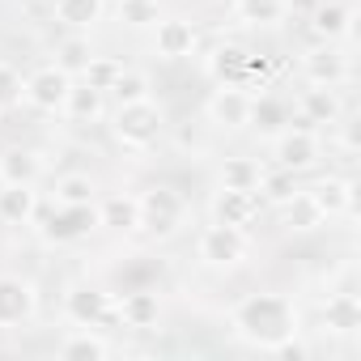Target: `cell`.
Listing matches in <instances>:
<instances>
[{"label": "cell", "instance_id": "obj_8", "mask_svg": "<svg viewBox=\"0 0 361 361\" xmlns=\"http://www.w3.org/2000/svg\"><path fill=\"white\" fill-rule=\"evenodd\" d=\"M90 230H98V204H56L47 213V226H43V238L64 247V243H77L85 238Z\"/></svg>", "mask_w": 361, "mask_h": 361}, {"label": "cell", "instance_id": "obj_23", "mask_svg": "<svg viewBox=\"0 0 361 361\" xmlns=\"http://www.w3.org/2000/svg\"><path fill=\"white\" fill-rule=\"evenodd\" d=\"M259 178H264V166L255 157H226L217 170V183L226 192H255L259 196Z\"/></svg>", "mask_w": 361, "mask_h": 361}, {"label": "cell", "instance_id": "obj_34", "mask_svg": "<svg viewBox=\"0 0 361 361\" xmlns=\"http://www.w3.org/2000/svg\"><path fill=\"white\" fill-rule=\"evenodd\" d=\"M298 192V183H293V174L289 170H264V178H259V200H272V204H285L289 196Z\"/></svg>", "mask_w": 361, "mask_h": 361}, {"label": "cell", "instance_id": "obj_1", "mask_svg": "<svg viewBox=\"0 0 361 361\" xmlns=\"http://www.w3.org/2000/svg\"><path fill=\"white\" fill-rule=\"evenodd\" d=\"M230 327L243 344L268 353L272 344H281L285 336L298 331V306L285 293H247L243 302H234Z\"/></svg>", "mask_w": 361, "mask_h": 361}, {"label": "cell", "instance_id": "obj_21", "mask_svg": "<svg viewBox=\"0 0 361 361\" xmlns=\"http://www.w3.org/2000/svg\"><path fill=\"white\" fill-rule=\"evenodd\" d=\"M56 353L64 361H102V357H111V340L98 336V327H77V331H68L60 340Z\"/></svg>", "mask_w": 361, "mask_h": 361}, {"label": "cell", "instance_id": "obj_17", "mask_svg": "<svg viewBox=\"0 0 361 361\" xmlns=\"http://www.w3.org/2000/svg\"><path fill=\"white\" fill-rule=\"evenodd\" d=\"M310 192V200L319 204V213L327 217V221H336V217H348L353 213V200H357V192H353V183L348 178H340V174H327V178H319L314 188H306Z\"/></svg>", "mask_w": 361, "mask_h": 361}, {"label": "cell", "instance_id": "obj_24", "mask_svg": "<svg viewBox=\"0 0 361 361\" xmlns=\"http://www.w3.org/2000/svg\"><path fill=\"white\" fill-rule=\"evenodd\" d=\"M35 217H39V192L35 188H0V221L30 226Z\"/></svg>", "mask_w": 361, "mask_h": 361}, {"label": "cell", "instance_id": "obj_11", "mask_svg": "<svg viewBox=\"0 0 361 361\" xmlns=\"http://www.w3.org/2000/svg\"><path fill=\"white\" fill-rule=\"evenodd\" d=\"M196 43H200V35L183 18H157L153 22V51L161 60H188L196 51Z\"/></svg>", "mask_w": 361, "mask_h": 361}, {"label": "cell", "instance_id": "obj_16", "mask_svg": "<svg viewBox=\"0 0 361 361\" xmlns=\"http://www.w3.org/2000/svg\"><path fill=\"white\" fill-rule=\"evenodd\" d=\"M323 327L331 331V336H357L361 331V298L353 293V289H336V293H327V302H323Z\"/></svg>", "mask_w": 361, "mask_h": 361}, {"label": "cell", "instance_id": "obj_28", "mask_svg": "<svg viewBox=\"0 0 361 361\" xmlns=\"http://www.w3.org/2000/svg\"><path fill=\"white\" fill-rule=\"evenodd\" d=\"M106 94L102 90H94V85H73L68 90V102H64V115L73 119V123H94V119H102V111H106V102H102Z\"/></svg>", "mask_w": 361, "mask_h": 361}, {"label": "cell", "instance_id": "obj_31", "mask_svg": "<svg viewBox=\"0 0 361 361\" xmlns=\"http://www.w3.org/2000/svg\"><path fill=\"white\" fill-rule=\"evenodd\" d=\"M115 13H119L123 26L145 30V26H153L161 18V5H157V0H115Z\"/></svg>", "mask_w": 361, "mask_h": 361}, {"label": "cell", "instance_id": "obj_5", "mask_svg": "<svg viewBox=\"0 0 361 361\" xmlns=\"http://www.w3.org/2000/svg\"><path fill=\"white\" fill-rule=\"evenodd\" d=\"M35 314H39L35 281H26L18 272H0V331H18V327L35 323Z\"/></svg>", "mask_w": 361, "mask_h": 361}, {"label": "cell", "instance_id": "obj_6", "mask_svg": "<svg viewBox=\"0 0 361 361\" xmlns=\"http://www.w3.org/2000/svg\"><path fill=\"white\" fill-rule=\"evenodd\" d=\"M68 90H73V77L56 64L47 68H35L26 77V102L43 115H64V102H68Z\"/></svg>", "mask_w": 361, "mask_h": 361}, {"label": "cell", "instance_id": "obj_30", "mask_svg": "<svg viewBox=\"0 0 361 361\" xmlns=\"http://www.w3.org/2000/svg\"><path fill=\"white\" fill-rule=\"evenodd\" d=\"M56 204H98V183L90 174H64L56 183Z\"/></svg>", "mask_w": 361, "mask_h": 361}, {"label": "cell", "instance_id": "obj_2", "mask_svg": "<svg viewBox=\"0 0 361 361\" xmlns=\"http://www.w3.org/2000/svg\"><path fill=\"white\" fill-rule=\"evenodd\" d=\"M166 132V115L153 98H136V102H119L111 115V136L128 149V153H145L161 140Z\"/></svg>", "mask_w": 361, "mask_h": 361}, {"label": "cell", "instance_id": "obj_35", "mask_svg": "<svg viewBox=\"0 0 361 361\" xmlns=\"http://www.w3.org/2000/svg\"><path fill=\"white\" fill-rule=\"evenodd\" d=\"M106 94H115V102H136V98H149V77H145V73H136V68H123Z\"/></svg>", "mask_w": 361, "mask_h": 361}, {"label": "cell", "instance_id": "obj_13", "mask_svg": "<svg viewBox=\"0 0 361 361\" xmlns=\"http://www.w3.org/2000/svg\"><path fill=\"white\" fill-rule=\"evenodd\" d=\"M302 77H306V85H331L336 90V85L348 81V60L331 43H323V47L302 56Z\"/></svg>", "mask_w": 361, "mask_h": 361}, {"label": "cell", "instance_id": "obj_27", "mask_svg": "<svg viewBox=\"0 0 361 361\" xmlns=\"http://www.w3.org/2000/svg\"><path fill=\"white\" fill-rule=\"evenodd\" d=\"M247 51L243 47H234V43H226V47H217L213 56H209V73L217 77V85H243V77H247Z\"/></svg>", "mask_w": 361, "mask_h": 361}, {"label": "cell", "instance_id": "obj_29", "mask_svg": "<svg viewBox=\"0 0 361 361\" xmlns=\"http://www.w3.org/2000/svg\"><path fill=\"white\" fill-rule=\"evenodd\" d=\"M90 56H94V47H90V39L85 35H68L64 43H56V68H64L68 77H81V68L90 64Z\"/></svg>", "mask_w": 361, "mask_h": 361}, {"label": "cell", "instance_id": "obj_32", "mask_svg": "<svg viewBox=\"0 0 361 361\" xmlns=\"http://www.w3.org/2000/svg\"><path fill=\"white\" fill-rule=\"evenodd\" d=\"M22 102H26V77L13 64L0 60V115L13 111V106H22Z\"/></svg>", "mask_w": 361, "mask_h": 361}, {"label": "cell", "instance_id": "obj_7", "mask_svg": "<svg viewBox=\"0 0 361 361\" xmlns=\"http://www.w3.org/2000/svg\"><path fill=\"white\" fill-rule=\"evenodd\" d=\"M251 102H255L251 90H243V85H217L213 98L204 102V115H209V123H217L226 132H243L251 123Z\"/></svg>", "mask_w": 361, "mask_h": 361}, {"label": "cell", "instance_id": "obj_12", "mask_svg": "<svg viewBox=\"0 0 361 361\" xmlns=\"http://www.w3.org/2000/svg\"><path fill=\"white\" fill-rule=\"evenodd\" d=\"M43 170H47L43 153L22 149V145L5 149V153H0V188H35L43 178Z\"/></svg>", "mask_w": 361, "mask_h": 361}, {"label": "cell", "instance_id": "obj_36", "mask_svg": "<svg viewBox=\"0 0 361 361\" xmlns=\"http://www.w3.org/2000/svg\"><path fill=\"white\" fill-rule=\"evenodd\" d=\"M281 119H285V106H281V102H272V98H255V102H251V123L276 128Z\"/></svg>", "mask_w": 361, "mask_h": 361}, {"label": "cell", "instance_id": "obj_3", "mask_svg": "<svg viewBox=\"0 0 361 361\" xmlns=\"http://www.w3.org/2000/svg\"><path fill=\"white\" fill-rule=\"evenodd\" d=\"M196 255H200V264L213 268V272H234V268L251 255V234L238 230V226H221V221H213V226L200 230V238H196Z\"/></svg>", "mask_w": 361, "mask_h": 361}, {"label": "cell", "instance_id": "obj_15", "mask_svg": "<svg viewBox=\"0 0 361 361\" xmlns=\"http://www.w3.org/2000/svg\"><path fill=\"white\" fill-rule=\"evenodd\" d=\"M115 319L132 331H153L157 319H161V302H157L153 289H132L115 302Z\"/></svg>", "mask_w": 361, "mask_h": 361}, {"label": "cell", "instance_id": "obj_14", "mask_svg": "<svg viewBox=\"0 0 361 361\" xmlns=\"http://www.w3.org/2000/svg\"><path fill=\"white\" fill-rule=\"evenodd\" d=\"M310 30L319 43L353 39V5H344V0H319L310 9Z\"/></svg>", "mask_w": 361, "mask_h": 361}, {"label": "cell", "instance_id": "obj_4", "mask_svg": "<svg viewBox=\"0 0 361 361\" xmlns=\"http://www.w3.org/2000/svg\"><path fill=\"white\" fill-rule=\"evenodd\" d=\"M136 200H140V230L149 238H174L178 226L188 221V200L174 188H149Z\"/></svg>", "mask_w": 361, "mask_h": 361}, {"label": "cell", "instance_id": "obj_18", "mask_svg": "<svg viewBox=\"0 0 361 361\" xmlns=\"http://www.w3.org/2000/svg\"><path fill=\"white\" fill-rule=\"evenodd\" d=\"M259 196L255 192H217V200H213V221H221V226H238V230H251L255 226V217H259Z\"/></svg>", "mask_w": 361, "mask_h": 361}, {"label": "cell", "instance_id": "obj_33", "mask_svg": "<svg viewBox=\"0 0 361 361\" xmlns=\"http://www.w3.org/2000/svg\"><path fill=\"white\" fill-rule=\"evenodd\" d=\"M119 73H123V64H119V60H111V56H90V64L81 68V81L106 94V90L115 85V77H119Z\"/></svg>", "mask_w": 361, "mask_h": 361}, {"label": "cell", "instance_id": "obj_26", "mask_svg": "<svg viewBox=\"0 0 361 361\" xmlns=\"http://www.w3.org/2000/svg\"><path fill=\"white\" fill-rule=\"evenodd\" d=\"M234 18L247 26H281L289 18V0H234Z\"/></svg>", "mask_w": 361, "mask_h": 361}, {"label": "cell", "instance_id": "obj_9", "mask_svg": "<svg viewBox=\"0 0 361 361\" xmlns=\"http://www.w3.org/2000/svg\"><path fill=\"white\" fill-rule=\"evenodd\" d=\"M272 157H276L281 170L302 174V170H310V166L319 161V136H314L310 128H285V132H276V140H272Z\"/></svg>", "mask_w": 361, "mask_h": 361}, {"label": "cell", "instance_id": "obj_19", "mask_svg": "<svg viewBox=\"0 0 361 361\" xmlns=\"http://www.w3.org/2000/svg\"><path fill=\"white\" fill-rule=\"evenodd\" d=\"M102 13H106V0H51V18L77 35L94 30L102 22Z\"/></svg>", "mask_w": 361, "mask_h": 361}, {"label": "cell", "instance_id": "obj_25", "mask_svg": "<svg viewBox=\"0 0 361 361\" xmlns=\"http://www.w3.org/2000/svg\"><path fill=\"white\" fill-rule=\"evenodd\" d=\"M281 217H285V230H298V234H310V230L327 226V217L319 213V204H314L310 192H302V188L281 204Z\"/></svg>", "mask_w": 361, "mask_h": 361}, {"label": "cell", "instance_id": "obj_10", "mask_svg": "<svg viewBox=\"0 0 361 361\" xmlns=\"http://www.w3.org/2000/svg\"><path fill=\"white\" fill-rule=\"evenodd\" d=\"M64 314H68L73 327H102V323L115 319V302H111V293H102L94 285H77L64 298Z\"/></svg>", "mask_w": 361, "mask_h": 361}, {"label": "cell", "instance_id": "obj_22", "mask_svg": "<svg viewBox=\"0 0 361 361\" xmlns=\"http://www.w3.org/2000/svg\"><path fill=\"white\" fill-rule=\"evenodd\" d=\"M298 115H302V123H336V119H340V98H336V90H331V85H310V90H302Z\"/></svg>", "mask_w": 361, "mask_h": 361}, {"label": "cell", "instance_id": "obj_37", "mask_svg": "<svg viewBox=\"0 0 361 361\" xmlns=\"http://www.w3.org/2000/svg\"><path fill=\"white\" fill-rule=\"evenodd\" d=\"M268 353H272V357H285V361H302V357H310V344L298 340V331H293V336H285L281 344H272Z\"/></svg>", "mask_w": 361, "mask_h": 361}, {"label": "cell", "instance_id": "obj_20", "mask_svg": "<svg viewBox=\"0 0 361 361\" xmlns=\"http://www.w3.org/2000/svg\"><path fill=\"white\" fill-rule=\"evenodd\" d=\"M98 226H106V230H119V234H132V230H140V200H136V196H128V192H115V196H106V200L98 204Z\"/></svg>", "mask_w": 361, "mask_h": 361}, {"label": "cell", "instance_id": "obj_38", "mask_svg": "<svg viewBox=\"0 0 361 361\" xmlns=\"http://www.w3.org/2000/svg\"><path fill=\"white\" fill-rule=\"evenodd\" d=\"M340 145H344V149H348V153H353V149H357V132H353V123H348V128H344V136H340Z\"/></svg>", "mask_w": 361, "mask_h": 361}]
</instances>
